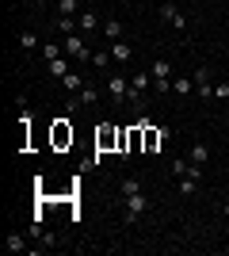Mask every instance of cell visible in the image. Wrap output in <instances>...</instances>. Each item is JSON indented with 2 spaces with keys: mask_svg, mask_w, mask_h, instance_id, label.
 <instances>
[{
  "mask_svg": "<svg viewBox=\"0 0 229 256\" xmlns=\"http://www.w3.org/2000/svg\"><path fill=\"white\" fill-rule=\"evenodd\" d=\"M76 100H80V107H92L99 100V88H92V84H84L80 92H76Z\"/></svg>",
  "mask_w": 229,
  "mask_h": 256,
  "instance_id": "cell-14",
  "label": "cell"
},
{
  "mask_svg": "<svg viewBox=\"0 0 229 256\" xmlns=\"http://www.w3.org/2000/svg\"><path fill=\"white\" fill-rule=\"evenodd\" d=\"M119 192H122V195H134V192H142V180H138V176H126V180L119 184Z\"/></svg>",
  "mask_w": 229,
  "mask_h": 256,
  "instance_id": "cell-18",
  "label": "cell"
},
{
  "mask_svg": "<svg viewBox=\"0 0 229 256\" xmlns=\"http://www.w3.org/2000/svg\"><path fill=\"white\" fill-rule=\"evenodd\" d=\"M195 96L199 100H214V84H210V69L207 65L195 69Z\"/></svg>",
  "mask_w": 229,
  "mask_h": 256,
  "instance_id": "cell-6",
  "label": "cell"
},
{
  "mask_svg": "<svg viewBox=\"0 0 229 256\" xmlns=\"http://www.w3.org/2000/svg\"><path fill=\"white\" fill-rule=\"evenodd\" d=\"M222 214H226V218H229V203H226V206H222Z\"/></svg>",
  "mask_w": 229,
  "mask_h": 256,
  "instance_id": "cell-27",
  "label": "cell"
},
{
  "mask_svg": "<svg viewBox=\"0 0 229 256\" xmlns=\"http://www.w3.org/2000/svg\"><path fill=\"white\" fill-rule=\"evenodd\" d=\"M111 62H115V58H111V50H96V54H92V65H99V69H107Z\"/></svg>",
  "mask_w": 229,
  "mask_h": 256,
  "instance_id": "cell-21",
  "label": "cell"
},
{
  "mask_svg": "<svg viewBox=\"0 0 229 256\" xmlns=\"http://www.w3.org/2000/svg\"><path fill=\"white\" fill-rule=\"evenodd\" d=\"M80 0H57V16H80Z\"/></svg>",
  "mask_w": 229,
  "mask_h": 256,
  "instance_id": "cell-15",
  "label": "cell"
},
{
  "mask_svg": "<svg viewBox=\"0 0 229 256\" xmlns=\"http://www.w3.org/2000/svg\"><path fill=\"white\" fill-rule=\"evenodd\" d=\"M111 58H115V62H130V42H111Z\"/></svg>",
  "mask_w": 229,
  "mask_h": 256,
  "instance_id": "cell-16",
  "label": "cell"
},
{
  "mask_svg": "<svg viewBox=\"0 0 229 256\" xmlns=\"http://www.w3.org/2000/svg\"><path fill=\"white\" fill-rule=\"evenodd\" d=\"M187 160H195V164H207V160H210V146H207V142H191V150H187Z\"/></svg>",
  "mask_w": 229,
  "mask_h": 256,
  "instance_id": "cell-8",
  "label": "cell"
},
{
  "mask_svg": "<svg viewBox=\"0 0 229 256\" xmlns=\"http://www.w3.org/2000/svg\"><path fill=\"white\" fill-rule=\"evenodd\" d=\"M103 38L119 42V38H122V23H119V20H103Z\"/></svg>",
  "mask_w": 229,
  "mask_h": 256,
  "instance_id": "cell-12",
  "label": "cell"
},
{
  "mask_svg": "<svg viewBox=\"0 0 229 256\" xmlns=\"http://www.w3.org/2000/svg\"><path fill=\"white\" fill-rule=\"evenodd\" d=\"M54 142H57V146H65V142H73V130L57 126V130H54Z\"/></svg>",
  "mask_w": 229,
  "mask_h": 256,
  "instance_id": "cell-25",
  "label": "cell"
},
{
  "mask_svg": "<svg viewBox=\"0 0 229 256\" xmlns=\"http://www.w3.org/2000/svg\"><path fill=\"white\" fill-rule=\"evenodd\" d=\"M172 92L176 96H187L191 92V76H172Z\"/></svg>",
  "mask_w": 229,
  "mask_h": 256,
  "instance_id": "cell-17",
  "label": "cell"
},
{
  "mask_svg": "<svg viewBox=\"0 0 229 256\" xmlns=\"http://www.w3.org/2000/svg\"><path fill=\"white\" fill-rule=\"evenodd\" d=\"M19 46H23V50H38V34H34V31H23L19 34Z\"/></svg>",
  "mask_w": 229,
  "mask_h": 256,
  "instance_id": "cell-20",
  "label": "cell"
},
{
  "mask_svg": "<svg viewBox=\"0 0 229 256\" xmlns=\"http://www.w3.org/2000/svg\"><path fill=\"white\" fill-rule=\"evenodd\" d=\"M46 69H50V76H54V80H61V76L69 73V58L61 54V58H54V62H46Z\"/></svg>",
  "mask_w": 229,
  "mask_h": 256,
  "instance_id": "cell-9",
  "label": "cell"
},
{
  "mask_svg": "<svg viewBox=\"0 0 229 256\" xmlns=\"http://www.w3.org/2000/svg\"><path fill=\"white\" fill-rule=\"evenodd\" d=\"M107 92H111V100H115V104H126V100H130V80H126V76H107Z\"/></svg>",
  "mask_w": 229,
  "mask_h": 256,
  "instance_id": "cell-4",
  "label": "cell"
},
{
  "mask_svg": "<svg viewBox=\"0 0 229 256\" xmlns=\"http://www.w3.org/2000/svg\"><path fill=\"white\" fill-rule=\"evenodd\" d=\"M187 168H191V160H187V157H172V176H176V180H180Z\"/></svg>",
  "mask_w": 229,
  "mask_h": 256,
  "instance_id": "cell-22",
  "label": "cell"
},
{
  "mask_svg": "<svg viewBox=\"0 0 229 256\" xmlns=\"http://www.w3.org/2000/svg\"><path fill=\"white\" fill-rule=\"evenodd\" d=\"M161 20H164V23H172L176 31H187V16L176 8V0H161Z\"/></svg>",
  "mask_w": 229,
  "mask_h": 256,
  "instance_id": "cell-3",
  "label": "cell"
},
{
  "mask_svg": "<svg viewBox=\"0 0 229 256\" xmlns=\"http://www.w3.org/2000/svg\"><path fill=\"white\" fill-rule=\"evenodd\" d=\"M54 31H61V34H76L80 27H76V16H57L54 20Z\"/></svg>",
  "mask_w": 229,
  "mask_h": 256,
  "instance_id": "cell-10",
  "label": "cell"
},
{
  "mask_svg": "<svg viewBox=\"0 0 229 256\" xmlns=\"http://www.w3.org/2000/svg\"><path fill=\"white\" fill-rule=\"evenodd\" d=\"M61 88H65V92H80V88H84V76H80V73H73V69H69V73L61 76Z\"/></svg>",
  "mask_w": 229,
  "mask_h": 256,
  "instance_id": "cell-11",
  "label": "cell"
},
{
  "mask_svg": "<svg viewBox=\"0 0 229 256\" xmlns=\"http://www.w3.org/2000/svg\"><path fill=\"white\" fill-rule=\"evenodd\" d=\"M122 199H126V214H122V222H126V226H134V222H138V218H142L145 210H149V195H145V192L122 195Z\"/></svg>",
  "mask_w": 229,
  "mask_h": 256,
  "instance_id": "cell-1",
  "label": "cell"
},
{
  "mask_svg": "<svg viewBox=\"0 0 229 256\" xmlns=\"http://www.w3.org/2000/svg\"><path fill=\"white\" fill-rule=\"evenodd\" d=\"M4 248H8V252H23L27 245H23V237H15V234H11L8 241H4Z\"/></svg>",
  "mask_w": 229,
  "mask_h": 256,
  "instance_id": "cell-24",
  "label": "cell"
},
{
  "mask_svg": "<svg viewBox=\"0 0 229 256\" xmlns=\"http://www.w3.org/2000/svg\"><path fill=\"white\" fill-rule=\"evenodd\" d=\"M76 27H80V34H92L99 27V12H92V8H84L80 16H76Z\"/></svg>",
  "mask_w": 229,
  "mask_h": 256,
  "instance_id": "cell-7",
  "label": "cell"
},
{
  "mask_svg": "<svg viewBox=\"0 0 229 256\" xmlns=\"http://www.w3.org/2000/svg\"><path fill=\"white\" fill-rule=\"evenodd\" d=\"M153 92H172V62H153Z\"/></svg>",
  "mask_w": 229,
  "mask_h": 256,
  "instance_id": "cell-2",
  "label": "cell"
},
{
  "mask_svg": "<svg viewBox=\"0 0 229 256\" xmlns=\"http://www.w3.org/2000/svg\"><path fill=\"white\" fill-rule=\"evenodd\" d=\"M176 192H180V195H195L199 180H195V176H180V180H176Z\"/></svg>",
  "mask_w": 229,
  "mask_h": 256,
  "instance_id": "cell-13",
  "label": "cell"
},
{
  "mask_svg": "<svg viewBox=\"0 0 229 256\" xmlns=\"http://www.w3.org/2000/svg\"><path fill=\"white\" fill-rule=\"evenodd\" d=\"M214 100H229V80H222V84H214Z\"/></svg>",
  "mask_w": 229,
  "mask_h": 256,
  "instance_id": "cell-26",
  "label": "cell"
},
{
  "mask_svg": "<svg viewBox=\"0 0 229 256\" xmlns=\"http://www.w3.org/2000/svg\"><path fill=\"white\" fill-rule=\"evenodd\" d=\"M61 46H65V58H92L80 31H76V34H65V38H61Z\"/></svg>",
  "mask_w": 229,
  "mask_h": 256,
  "instance_id": "cell-5",
  "label": "cell"
},
{
  "mask_svg": "<svg viewBox=\"0 0 229 256\" xmlns=\"http://www.w3.org/2000/svg\"><path fill=\"white\" fill-rule=\"evenodd\" d=\"M96 142H99V150H107L111 142H115V130H111V126H103V130L96 134Z\"/></svg>",
  "mask_w": 229,
  "mask_h": 256,
  "instance_id": "cell-23",
  "label": "cell"
},
{
  "mask_svg": "<svg viewBox=\"0 0 229 256\" xmlns=\"http://www.w3.org/2000/svg\"><path fill=\"white\" fill-rule=\"evenodd\" d=\"M65 54V46H57V42H42V58L46 62H54V58H61Z\"/></svg>",
  "mask_w": 229,
  "mask_h": 256,
  "instance_id": "cell-19",
  "label": "cell"
}]
</instances>
